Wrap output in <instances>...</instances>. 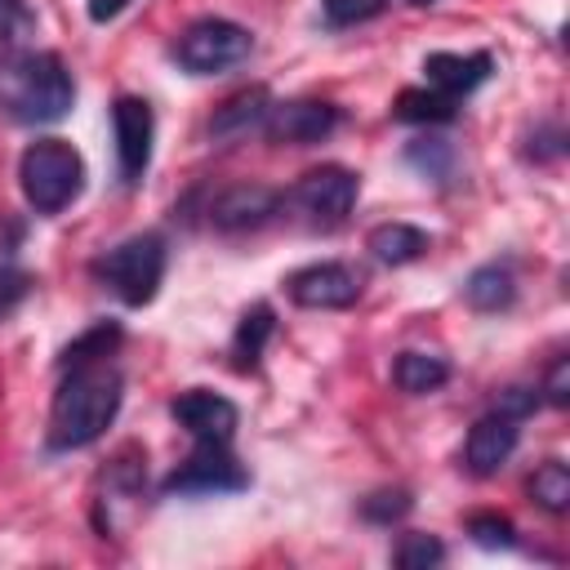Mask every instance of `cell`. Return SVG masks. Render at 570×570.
I'll list each match as a JSON object with an SVG mask.
<instances>
[{"mask_svg":"<svg viewBox=\"0 0 570 570\" xmlns=\"http://www.w3.org/2000/svg\"><path fill=\"white\" fill-rule=\"evenodd\" d=\"M71 374L58 383L53 405H49V445L53 450H80L94 445L125 396L120 374L107 361H85V365H67Z\"/></svg>","mask_w":570,"mask_h":570,"instance_id":"6da1fadb","label":"cell"},{"mask_svg":"<svg viewBox=\"0 0 570 570\" xmlns=\"http://www.w3.org/2000/svg\"><path fill=\"white\" fill-rule=\"evenodd\" d=\"M4 102H9L13 120H22V125H53L76 102L71 71L62 67L58 53H36V49L31 53H18L9 62Z\"/></svg>","mask_w":570,"mask_h":570,"instance_id":"7a4b0ae2","label":"cell"},{"mask_svg":"<svg viewBox=\"0 0 570 570\" xmlns=\"http://www.w3.org/2000/svg\"><path fill=\"white\" fill-rule=\"evenodd\" d=\"M18 183L36 214H62L85 187V160L67 138H36L18 160Z\"/></svg>","mask_w":570,"mask_h":570,"instance_id":"3957f363","label":"cell"},{"mask_svg":"<svg viewBox=\"0 0 570 570\" xmlns=\"http://www.w3.org/2000/svg\"><path fill=\"white\" fill-rule=\"evenodd\" d=\"M94 276L129 307H142L156 298L160 281H165V240L156 232H138L120 245H111L107 254L94 258Z\"/></svg>","mask_w":570,"mask_h":570,"instance_id":"277c9868","label":"cell"},{"mask_svg":"<svg viewBox=\"0 0 570 570\" xmlns=\"http://www.w3.org/2000/svg\"><path fill=\"white\" fill-rule=\"evenodd\" d=\"M249 53H254V36L240 22H227V18H200L174 45L178 67L191 71V76H214V71H227V67H240Z\"/></svg>","mask_w":570,"mask_h":570,"instance_id":"5b68a950","label":"cell"},{"mask_svg":"<svg viewBox=\"0 0 570 570\" xmlns=\"http://www.w3.org/2000/svg\"><path fill=\"white\" fill-rule=\"evenodd\" d=\"M356 196H361V178H356L352 169H343V165H321V169H307V174L281 196V205H289L294 214H303V218L316 223V227H334V223H343V218L352 214Z\"/></svg>","mask_w":570,"mask_h":570,"instance_id":"8992f818","label":"cell"},{"mask_svg":"<svg viewBox=\"0 0 570 570\" xmlns=\"http://www.w3.org/2000/svg\"><path fill=\"white\" fill-rule=\"evenodd\" d=\"M245 485H249V472H245V463L227 445L196 441V450L165 476L160 494H169V499L174 494H236Z\"/></svg>","mask_w":570,"mask_h":570,"instance_id":"52a82bcc","label":"cell"},{"mask_svg":"<svg viewBox=\"0 0 570 570\" xmlns=\"http://www.w3.org/2000/svg\"><path fill=\"white\" fill-rule=\"evenodd\" d=\"M285 294L298 307L312 312H334V307H352L361 298V272L347 263H307L298 272H289Z\"/></svg>","mask_w":570,"mask_h":570,"instance_id":"ba28073f","label":"cell"},{"mask_svg":"<svg viewBox=\"0 0 570 570\" xmlns=\"http://www.w3.org/2000/svg\"><path fill=\"white\" fill-rule=\"evenodd\" d=\"M111 125H116V160H120V178L134 187L147 165H151V138H156V116L147 98H116L111 107Z\"/></svg>","mask_w":570,"mask_h":570,"instance_id":"9c48e42d","label":"cell"},{"mask_svg":"<svg viewBox=\"0 0 570 570\" xmlns=\"http://www.w3.org/2000/svg\"><path fill=\"white\" fill-rule=\"evenodd\" d=\"M169 414H174V423H178L191 441H218V445H232L236 423H240V410H236L227 396L209 392V387H187V392H178V396L169 401Z\"/></svg>","mask_w":570,"mask_h":570,"instance_id":"30bf717a","label":"cell"},{"mask_svg":"<svg viewBox=\"0 0 570 570\" xmlns=\"http://www.w3.org/2000/svg\"><path fill=\"white\" fill-rule=\"evenodd\" d=\"M267 138L272 142H294V147H307V142H321L338 129V107L334 102H321V98H294V102H272L267 120H263Z\"/></svg>","mask_w":570,"mask_h":570,"instance_id":"8fae6325","label":"cell"},{"mask_svg":"<svg viewBox=\"0 0 570 570\" xmlns=\"http://www.w3.org/2000/svg\"><path fill=\"white\" fill-rule=\"evenodd\" d=\"M517 436H521L517 419H508V414H499V410H494V414H481V419L468 428V441H463V463H468V472L494 476V472L512 459Z\"/></svg>","mask_w":570,"mask_h":570,"instance_id":"7c38bea8","label":"cell"},{"mask_svg":"<svg viewBox=\"0 0 570 570\" xmlns=\"http://www.w3.org/2000/svg\"><path fill=\"white\" fill-rule=\"evenodd\" d=\"M281 209V196L263 183H240V187H227L223 196H214L209 205V223L218 232H249V227H263L272 214Z\"/></svg>","mask_w":570,"mask_h":570,"instance_id":"4fadbf2b","label":"cell"},{"mask_svg":"<svg viewBox=\"0 0 570 570\" xmlns=\"http://www.w3.org/2000/svg\"><path fill=\"white\" fill-rule=\"evenodd\" d=\"M490 71H494V58L490 53H428L423 58V80L436 89V94H445V98H463V94H472L476 85H485L490 80Z\"/></svg>","mask_w":570,"mask_h":570,"instance_id":"5bb4252c","label":"cell"},{"mask_svg":"<svg viewBox=\"0 0 570 570\" xmlns=\"http://www.w3.org/2000/svg\"><path fill=\"white\" fill-rule=\"evenodd\" d=\"M267 111H272V98H267V89H263V85L240 89V94H232V98L214 111L209 134H214V138H223V142H236V138H245V134L263 129Z\"/></svg>","mask_w":570,"mask_h":570,"instance_id":"9a60e30c","label":"cell"},{"mask_svg":"<svg viewBox=\"0 0 570 570\" xmlns=\"http://www.w3.org/2000/svg\"><path fill=\"white\" fill-rule=\"evenodd\" d=\"M370 254L379 258V263H387V267H405V263H414V258H423L428 254V232L423 227H414V223H379L374 232H370Z\"/></svg>","mask_w":570,"mask_h":570,"instance_id":"2e32d148","label":"cell"},{"mask_svg":"<svg viewBox=\"0 0 570 570\" xmlns=\"http://www.w3.org/2000/svg\"><path fill=\"white\" fill-rule=\"evenodd\" d=\"M463 298H468L476 312H503V307H512V298H517V281H512L508 267L485 263V267H476V272L463 281Z\"/></svg>","mask_w":570,"mask_h":570,"instance_id":"e0dca14e","label":"cell"},{"mask_svg":"<svg viewBox=\"0 0 570 570\" xmlns=\"http://www.w3.org/2000/svg\"><path fill=\"white\" fill-rule=\"evenodd\" d=\"M272 330H276V312H272L267 303H254V307L240 316V325H236V334H232L236 370H254V365H258V356H263Z\"/></svg>","mask_w":570,"mask_h":570,"instance_id":"ac0fdd59","label":"cell"},{"mask_svg":"<svg viewBox=\"0 0 570 570\" xmlns=\"http://www.w3.org/2000/svg\"><path fill=\"white\" fill-rule=\"evenodd\" d=\"M445 379H450V365H445V356H432V352H401L392 365V383L410 396L436 392Z\"/></svg>","mask_w":570,"mask_h":570,"instance_id":"d6986e66","label":"cell"},{"mask_svg":"<svg viewBox=\"0 0 570 570\" xmlns=\"http://www.w3.org/2000/svg\"><path fill=\"white\" fill-rule=\"evenodd\" d=\"M454 102H459V98H445V94H436V89H405V94L396 98L392 116H396V120H410V125H445V120L459 116Z\"/></svg>","mask_w":570,"mask_h":570,"instance_id":"ffe728a7","label":"cell"},{"mask_svg":"<svg viewBox=\"0 0 570 570\" xmlns=\"http://www.w3.org/2000/svg\"><path fill=\"white\" fill-rule=\"evenodd\" d=\"M525 490L543 512H566L570 508V468L561 459H543L534 468V476L525 481Z\"/></svg>","mask_w":570,"mask_h":570,"instance_id":"44dd1931","label":"cell"},{"mask_svg":"<svg viewBox=\"0 0 570 570\" xmlns=\"http://www.w3.org/2000/svg\"><path fill=\"white\" fill-rule=\"evenodd\" d=\"M120 343V325L116 321H98L94 330H85L76 343H67L62 365H85V361H102L111 347Z\"/></svg>","mask_w":570,"mask_h":570,"instance_id":"7402d4cb","label":"cell"},{"mask_svg":"<svg viewBox=\"0 0 570 570\" xmlns=\"http://www.w3.org/2000/svg\"><path fill=\"white\" fill-rule=\"evenodd\" d=\"M405 156L419 174H428L436 183H450V174H454V147L445 138H419V142H410Z\"/></svg>","mask_w":570,"mask_h":570,"instance_id":"603a6c76","label":"cell"},{"mask_svg":"<svg viewBox=\"0 0 570 570\" xmlns=\"http://www.w3.org/2000/svg\"><path fill=\"white\" fill-rule=\"evenodd\" d=\"M392 561L401 570H428V566H441L445 561V543L436 534H401Z\"/></svg>","mask_w":570,"mask_h":570,"instance_id":"cb8c5ba5","label":"cell"},{"mask_svg":"<svg viewBox=\"0 0 570 570\" xmlns=\"http://www.w3.org/2000/svg\"><path fill=\"white\" fill-rule=\"evenodd\" d=\"M468 534L481 548H517V525L508 517H499V512H472L468 517Z\"/></svg>","mask_w":570,"mask_h":570,"instance_id":"d4e9b609","label":"cell"},{"mask_svg":"<svg viewBox=\"0 0 570 570\" xmlns=\"http://www.w3.org/2000/svg\"><path fill=\"white\" fill-rule=\"evenodd\" d=\"M36 31V13L27 9V0H0V49L22 45Z\"/></svg>","mask_w":570,"mask_h":570,"instance_id":"484cf974","label":"cell"},{"mask_svg":"<svg viewBox=\"0 0 570 570\" xmlns=\"http://www.w3.org/2000/svg\"><path fill=\"white\" fill-rule=\"evenodd\" d=\"M31 285H36L31 272H22V267H13V263H0V321L22 307V298L31 294Z\"/></svg>","mask_w":570,"mask_h":570,"instance_id":"4316f807","label":"cell"},{"mask_svg":"<svg viewBox=\"0 0 570 570\" xmlns=\"http://www.w3.org/2000/svg\"><path fill=\"white\" fill-rule=\"evenodd\" d=\"M361 512H365L370 521H379V525L401 521V517L410 512V494H405V490H379V494H370V499L361 503Z\"/></svg>","mask_w":570,"mask_h":570,"instance_id":"83f0119b","label":"cell"},{"mask_svg":"<svg viewBox=\"0 0 570 570\" xmlns=\"http://www.w3.org/2000/svg\"><path fill=\"white\" fill-rule=\"evenodd\" d=\"M383 4H387V0H321L325 18H330L334 27H352V22H365V18H374Z\"/></svg>","mask_w":570,"mask_h":570,"instance_id":"f1b7e54d","label":"cell"},{"mask_svg":"<svg viewBox=\"0 0 570 570\" xmlns=\"http://www.w3.org/2000/svg\"><path fill=\"white\" fill-rule=\"evenodd\" d=\"M494 410L521 423L525 414H534V410H539V387H503V392L494 396Z\"/></svg>","mask_w":570,"mask_h":570,"instance_id":"f546056e","label":"cell"},{"mask_svg":"<svg viewBox=\"0 0 570 570\" xmlns=\"http://www.w3.org/2000/svg\"><path fill=\"white\" fill-rule=\"evenodd\" d=\"M543 401L548 405H566L570 401V356H557L552 361V370H548V379H543Z\"/></svg>","mask_w":570,"mask_h":570,"instance_id":"4dcf8cb0","label":"cell"},{"mask_svg":"<svg viewBox=\"0 0 570 570\" xmlns=\"http://www.w3.org/2000/svg\"><path fill=\"white\" fill-rule=\"evenodd\" d=\"M125 4L129 0H89V18L94 22H111L116 13H125Z\"/></svg>","mask_w":570,"mask_h":570,"instance_id":"1f68e13d","label":"cell"},{"mask_svg":"<svg viewBox=\"0 0 570 570\" xmlns=\"http://www.w3.org/2000/svg\"><path fill=\"white\" fill-rule=\"evenodd\" d=\"M410 4H432V0H410Z\"/></svg>","mask_w":570,"mask_h":570,"instance_id":"d6a6232c","label":"cell"}]
</instances>
